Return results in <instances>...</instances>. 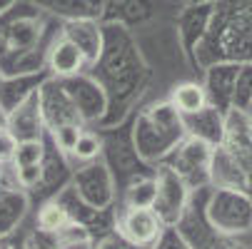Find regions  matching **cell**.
Wrapping results in <instances>:
<instances>
[{"mask_svg":"<svg viewBox=\"0 0 252 249\" xmlns=\"http://www.w3.org/2000/svg\"><path fill=\"white\" fill-rule=\"evenodd\" d=\"M160 229L162 224L153 207H127V212L120 220V234L137 247L153 244L160 237Z\"/></svg>","mask_w":252,"mask_h":249,"instance_id":"1","label":"cell"},{"mask_svg":"<svg viewBox=\"0 0 252 249\" xmlns=\"http://www.w3.org/2000/svg\"><path fill=\"white\" fill-rule=\"evenodd\" d=\"M85 50L70 38H63L53 45L50 55H48V62H50V70L55 75H75L83 70L85 65Z\"/></svg>","mask_w":252,"mask_h":249,"instance_id":"2","label":"cell"},{"mask_svg":"<svg viewBox=\"0 0 252 249\" xmlns=\"http://www.w3.org/2000/svg\"><path fill=\"white\" fill-rule=\"evenodd\" d=\"M172 102H175V108L180 112L197 115L207 108V92L197 83H183V85H177V90L172 95Z\"/></svg>","mask_w":252,"mask_h":249,"instance_id":"3","label":"cell"},{"mask_svg":"<svg viewBox=\"0 0 252 249\" xmlns=\"http://www.w3.org/2000/svg\"><path fill=\"white\" fill-rule=\"evenodd\" d=\"M158 182L153 180H140L137 185H132L127 190V207H155L158 202Z\"/></svg>","mask_w":252,"mask_h":249,"instance_id":"4","label":"cell"},{"mask_svg":"<svg viewBox=\"0 0 252 249\" xmlns=\"http://www.w3.org/2000/svg\"><path fill=\"white\" fill-rule=\"evenodd\" d=\"M10 160L18 165H40L43 162V145L40 139H15V147H13V155Z\"/></svg>","mask_w":252,"mask_h":249,"instance_id":"5","label":"cell"},{"mask_svg":"<svg viewBox=\"0 0 252 249\" xmlns=\"http://www.w3.org/2000/svg\"><path fill=\"white\" fill-rule=\"evenodd\" d=\"M70 222V215H67V209H63L60 204L50 202L40 209V215H38V224L43 232H58L63 229L65 224Z\"/></svg>","mask_w":252,"mask_h":249,"instance_id":"6","label":"cell"},{"mask_svg":"<svg viewBox=\"0 0 252 249\" xmlns=\"http://www.w3.org/2000/svg\"><path fill=\"white\" fill-rule=\"evenodd\" d=\"M100 150H102V142H100L97 135L80 132V137L75 139V145H73V150H70V155H73L75 160H80V162H90V160H95L100 155Z\"/></svg>","mask_w":252,"mask_h":249,"instance_id":"7","label":"cell"},{"mask_svg":"<svg viewBox=\"0 0 252 249\" xmlns=\"http://www.w3.org/2000/svg\"><path fill=\"white\" fill-rule=\"evenodd\" d=\"M80 127L78 125H60L58 130H55V142H58V147L60 150H65V152H70L73 150V145H75V139L80 137Z\"/></svg>","mask_w":252,"mask_h":249,"instance_id":"8","label":"cell"},{"mask_svg":"<svg viewBox=\"0 0 252 249\" xmlns=\"http://www.w3.org/2000/svg\"><path fill=\"white\" fill-rule=\"evenodd\" d=\"M15 174H18V182H20L23 187H32V185L40 182L43 167H40V165H18V167H15Z\"/></svg>","mask_w":252,"mask_h":249,"instance_id":"9","label":"cell"},{"mask_svg":"<svg viewBox=\"0 0 252 249\" xmlns=\"http://www.w3.org/2000/svg\"><path fill=\"white\" fill-rule=\"evenodd\" d=\"M13 147H15V137L10 132H5V130H0V162L10 160Z\"/></svg>","mask_w":252,"mask_h":249,"instance_id":"10","label":"cell"},{"mask_svg":"<svg viewBox=\"0 0 252 249\" xmlns=\"http://www.w3.org/2000/svg\"><path fill=\"white\" fill-rule=\"evenodd\" d=\"M95 249H120V244H118V239L115 237H105V239H100L97 242V247Z\"/></svg>","mask_w":252,"mask_h":249,"instance_id":"11","label":"cell"},{"mask_svg":"<svg viewBox=\"0 0 252 249\" xmlns=\"http://www.w3.org/2000/svg\"><path fill=\"white\" fill-rule=\"evenodd\" d=\"M0 249H13V247H10L8 242H3V239H0Z\"/></svg>","mask_w":252,"mask_h":249,"instance_id":"12","label":"cell"}]
</instances>
